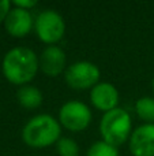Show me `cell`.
Segmentation results:
<instances>
[{
    "instance_id": "cell-1",
    "label": "cell",
    "mask_w": 154,
    "mask_h": 156,
    "mask_svg": "<svg viewBox=\"0 0 154 156\" xmlns=\"http://www.w3.org/2000/svg\"><path fill=\"white\" fill-rule=\"evenodd\" d=\"M3 74L15 85H27L38 71V58L27 47H15L3 58Z\"/></svg>"
},
{
    "instance_id": "cell-2",
    "label": "cell",
    "mask_w": 154,
    "mask_h": 156,
    "mask_svg": "<svg viewBox=\"0 0 154 156\" xmlns=\"http://www.w3.org/2000/svg\"><path fill=\"white\" fill-rule=\"evenodd\" d=\"M60 123L48 114H40L27 121L22 130V138L32 148H45L60 138Z\"/></svg>"
},
{
    "instance_id": "cell-3",
    "label": "cell",
    "mask_w": 154,
    "mask_h": 156,
    "mask_svg": "<svg viewBox=\"0 0 154 156\" xmlns=\"http://www.w3.org/2000/svg\"><path fill=\"white\" fill-rule=\"evenodd\" d=\"M131 129L132 122L130 114L120 107L105 112L100 122L102 140L116 148L131 137Z\"/></svg>"
},
{
    "instance_id": "cell-4",
    "label": "cell",
    "mask_w": 154,
    "mask_h": 156,
    "mask_svg": "<svg viewBox=\"0 0 154 156\" xmlns=\"http://www.w3.org/2000/svg\"><path fill=\"white\" fill-rule=\"evenodd\" d=\"M34 29L41 41L49 45H53L64 36L65 22L57 11L44 10L35 18Z\"/></svg>"
},
{
    "instance_id": "cell-5",
    "label": "cell",
    "mask_w": 154,
    "mask_h": 156,
    "mask_svg": "<svg viewBox=\"0 0 154 156\" xmlns=\"http://www.w3.org/2000/svg\"><path fill=\"white\" fill-rule=\"evenodd\" d=\"M100 69L92 62L81 60L70 65L64 71V80L67 85L72 89H89L98 83L100 80Z\"/></svg>"
},
{
    "instance_id": "cell-6",
    "label": "cell",
    "mask_w": 154,
    "mask_h": 156,
    "mask_svg": "<svg viewBox=\"0 0 154 156\" xmlns=\"http://www.w3.org/2000/svg\"><path fill=\"white\" fill-rule=\"evenodd\" d=\"M59 121L67 130L82 132L92 122V111L85 103L78 100H70L60 108Z\"/></svg>"
},
{
    "instance_id": "cell-7",
    "label": "cell",
    "mask_w": 154,
    "mask_h": 156,
    "mask_svg": "<svg viewBox=\"0 0 154 156\" xmlns=\"http://www.w3.org/2000/svg\"><path fill=\"white\" fill-rule=\"evenodd\" d=\"M67 58L60 47L48 45L42 49L40 58H38V67L45 76L56 77L62 74L65 69Z\"/></svg>"
},
{
    "instance_id": "cell-8",
    "label": "cell",
    "mask_w": 154,
    "mask_h": 156,
    "mask_svg": "<svg viewBox=\"0 0 154 156\" xmlns=\"http://www.w3.org/2000/svg\"><path fill=\"white\" fill-rule=\"evenodd\" d=\"M130 151L134 156H154V123H145L131 133Z\"/></svg>"
},
{
    "instance_id": "cell-9",
    "label": "cell",
    "mask_w": 154,
    "mask_h": 156,
    "mask_svg": "<svg viewBox=\"0 0 154 156\" xmlns=\"http://www.w3.org/2000/svg\"><path fill=\"white\" fill-rule=\"evenodd\" d=\"M5 30L14 37H25L34 26V19L29 10L14 7L8 11L4 19Z\"/></svg>"
},
{
    "instance_id": "cell-10",
    "label": "cell",
    "mask_w": 154,
    "mask_h": 156,
    "mask_svg": "<svg viewBox=\"0 0 154 156\" xmlns=\"http://www.w3.org/2000/svg\"><path fill=\"white\" fill-rule=\"evenodd\" d=\"M90 100L95 108L104 111V112H108V111L117 108L119 92H117L116 86L112 83L98 82L90 90Z\"/></svg>"
},
{
    "instance_id": "cell-11",
    "label": "cell",
    "mask_w": 154,
    "mask_h": 156,
    "mask_svg": "<svg viewBox=\"0 0 154 156\" xmlns=\"http://www.w3.org/2000/svg\"><path fill=\"white\" fill-rule=\"evenodd\" d=\"M18 103L26 110H35L42 104V93L37 86L33 85H22L16 92Z\"/></svg>"
},
{
    "instance_id": "cell-12",
    "label": "cell",
    "mask_w": 154,
    "mask_h": 156,
    "mask_svg": "<svg viewBox=\"0 0 154 156\" xmlns=\"http://www.w3.org/2000/svg\"><path fill=\"white\" fill-rule=\"evenodd\" d=\"M135 111L138 116L146 123H154V99L149 96L141 97L135 103Z\"/></svg>"
},
{
    "instance_id": "cell-13",
    "label": "cell",
    "mask_w": 154,
    "mask_h": 156,
    "mask_svg": "<svg viewBox=\"0 0 154 156\" xmlns=\"http://www.w3.org/2000/svg\"><path fill=\"white\" fill-rule=\"evenodd\" d=\"M87 156H119V151L116 147L101 140L92 144L87 151Z\"/></svg>"
},
{
    "instance_id": "cell-14",
    "label": "cell",
    "mask_w": 154,
    "mask_h": 156,
    "mask_svg": "<svg viewBox=\"0 0 154 156\" xmlns=\"http://www.w3.org/2000/svg\"><path fill=\"white\" fill-rule=\"evenodd\" d=\"M56 148L60 156H78L79 147L75 143V140L70 137H62L56 143Z\"/></svg>"
},
{
    "instance_id": "cell-15",
    "label": "cell",
    "mask_w": 154,
    "mask_h": 156,
    "mask_svg": "<svg viewBox=\"0 0 154 156\" xmlns=\"http://www.w3.org/2000/svg\"><path fill=\"white\" fill-rule=\"evenodd\" d=\"M11 10V2L10 0H0V22H4L8 11Z\"/></svg>"
},
{
    "instance_id": "cell-16",
    "label": "cell",
    "mask_w": 154,
    "mask_h": 156,
    "mask_svg": "<svg viewBox=\"0 0 154 156\" xmlns=\"http://www.w3.org/2000/svg\"><path fill=\"white\" fill-rule=\"evenodd\" d=\"M12 3L15 4V7L23 8V10H30V8H33L37 4L35 0H14Z\"/></svg>"
},
{
    "instance_id": "cell-17",
    "label": "cell",
    "mask_w": 154,
    "mask_h": 156,
    "mask_svg": "<svg viewBox=\"0 0 154 156\" xmlns=\"http://www.w3.org/2000/svg\"><path fill=\"white\" fill-rule=\"evenodd\" d=\"M153 90H154V78H153Z\"/></svg>"
}]
</instances>
